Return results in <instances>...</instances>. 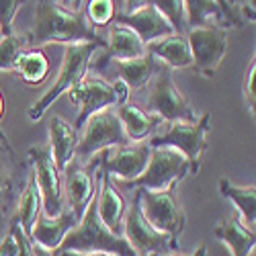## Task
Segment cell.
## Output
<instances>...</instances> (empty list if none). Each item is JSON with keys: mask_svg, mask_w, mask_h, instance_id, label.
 Here are the masks:
<instances>
[{"mask_svg": "<svg viewBox=\"0 0 256 256\" xmlns=\"http://www.w3.org/2000/svg\"><path fill=\"white\" fill-rule=\"evenodd\" d=\"M2 115H4V96L0 92V119H2Z\"/></svg>", "mask_w": 256, "mask_h": 256, "instance_id": "8d00e7d4", "label": "cell"}, {"mask_svg": "<svg viewBox=\"0 0 256 256\" xmlns=\"http://www.w3.org/2000/svg\"><path fill=\"white\" fill-rule=\"evenodd\" d=\"M168 256H182V254H168ZM193 256H207V248H205V246H199Z\"/></svg>", "mask_w": 256, "mask_h": 256, "instance_id": "d590c367", "label": "cell"}, {"mask_svg": "<svg viewBox=\"0 0 256 256\" xmlns=\"http://www.w3.org/2000/svg\"><path fill=\"white\" fill-rule=\"evenodd\" d=\"M220 193L224 197H228L234 205L238 207L240 216H242V224L250 230H254V222H256V186L248 184V186H238L228 178H220Z\"/></svg>", "mask_w": 256, "mask_h": 256, "instance_id": "cb8c5ba5", "label": "cell"}, {"mask_svg": "<svg viewBox=\"0 0 256 256\" xmlns=\"http://www.w3.org/2000/svg\"><path fill=\"white\" fill-rule=\"evenodd\" d=\"M98 195H96V213L102 226L115 236H121L123 232V213H125V201L121 193L115 188L111 176L100 170L98 180Z\"/></svg>", "mask_w": 256, "mask_h": 256, "instance_id": "e0dca14e", "label": "cell"}, {"mask_svg": "<svg viewBox=\"0 0 256 256\" xmlns=\"http://www.w3.org/2000/svg\"><path fill=\"white\" fill-rule=\"evenodd\" d=\"M27 37H18V35H8L0 39V72L14 70L18 58L27 52Z\"/></svg>", "mask_w": 256, "mask_h": 256, "instance_id": "83f0119b", "label": "cell"}, {"mask_svg": "<svg viewBox=\"0 0 256 256\" xmlns=\"http://www.w3.org/2000/svg\"><path fill=\"white\" fill-rule=\"evenodd\" d=\"M60 250L64 252H106L115 256H136L134 248L127 244L123 236H115L102 226L96 213V195L90 201L88 209L84 211V216L80 218L78 226L68 234L66 240L62 242Z\"/></svg>", "mask_w": 256, "mask_h": 256, "instance_id": "7a4b0ae2", "label": "cell"}, {"mask_svg": "<svg viewBox=\"0 0 256 256\" xmlns=\"http://www.w3.org/2000/svg\"><path fill=\"white\" fill-rule=\"evenodd\" d=\"M213 232H216V238L222 240L230 248L232 256H250V254H254L256 234H254V230L246 228L240 218H228V220L220 222Z\"/></svg>", "mask_w": 256, "mask_h": 256, "instance_id": "7402d4cb", "label": "cell"}, {"mask_svg": "<svg viewBox=\"0 0 256 256\" xmlns=\"http://www.w3.org/2000/svg\"><path fill=\"white\" fill-rule=\"evenodd\" d=\"M48 44H98L104 46V41L96 35L94 27L88 23L86 14L80 10H70L60 2H35V23L27 37V46L31 50Z\"/></svg>", "mask_w": 256, "mask_h": 256, "instance_id": "6da1fadb", "label": "cell"}, {"mask_svg": "<svg viewBox=\"0 0 256 256\" xmlns=\"http://www.w3.org/2000/svg\"><path fill=\"white\" fill-rule=\"evenodd\" d=\"M117 68H119V80L125 84L127 88L130 90H142L154 80V76L162 68V64L150 52H146L142 58L117 62Z\"/></svg>", "mask_w": 256, "mask_h": 256, "instance_id": "603a6c76", "label": "cell"}, {"mask_svg": "<svg viewBox=\"0 0 256 256\" xmlns=\"http://www.w3.org/2000/svg\"><path fill=\"white\" fill-rule=\"evenodd\" d=\"M146 46L142 44V39L123 25H113L111 31H109V41H106V52L104 56L100 58L98 66L102 64H109L111 60H117V62H127V60H136V58H142L146 54Z\"/></svg>", "mask_w": 256, "mask_h": 256, "instance_id": "ffe728a7", "label": "cell"}, {"mask_svg": "<svg viewBox=\"0 0 256 256\" xmlns=\"http://www.w3.org/2000/svg\"><path fill=\"white\" fill-rule=\"evenodd\" d=\"M119 121L123 125V132L132 144H142L146 140H150L154 136V132L162 125V119L148 113L144 109H140L138 104L125 102L119 106Z\"/></svg>", "mask_w": 256, "mask_h": 256, "instance_id": "d6986e66", "label": "cell"}, {"mask_svg": "<svg viewBox=\"0 0 256 256\" xmlns=\"http://www.w3.org/2000/svg\"><path fill=\"white\" fill-rule=\"evenodd\" d=\"M98 44H74V46H64V60H62V68L54 84L48 88V92L37 98L33 106L29 109V119L39 121L48 113L50 106L62 96L76 88L78 84L86 78V72L90 68V62L94 52L98 50Z\"/></svg>", "mask_w": 256, "mask_h": 256, "instance_id": "3957f363", "label": "cell"}, {"mask_svg": "<svg viewBox=\"0 0 256 256\" xmlns=\"http://www.w3.org/2000/svg\"><path fill=\"white\" fill-rule=\"evenodd\" d=\"M14 72L27 84H41L50 74V60L39 50H27L18 58Z\"/></svg>", "mask_w": 256, "mask_h": 256, "instance_id": "484cf974", "label": "cell"}, {"mask_svg": "<svg viewBox=\"0 0 256 256\" xmlns=\"http://www.w3.org/2000/svg\"><path fill=\"white\" fill-rule=\"evenodd\" d=\"M121 236L127 240L136 252V256H160L168 250H176L178 244L168 236V234L158 232L150 222L144 218L138 197L132 201L123 218V234Z\"/></svg>", "mask_w": 256, "mask_h": 256, "instance_id": "30bf717a", "label": "cell"}, {"mask_svg": "<svg viewBox=\"0 0 256 256\" xmlns=\"http://www.w3.org/2000/svg\"><path fill=\"white\" fill-rule=\"evenodd\" d=\"M80 134L74 130V125H70L64 117L54 115L50 121V154L56 162V168L62 170L66 168L76 154V146H78Z\"/></svg>", "mask_w": 256, "mask_h": 256, "instance_id": "ac0fdd59", "label": "cell"}, {"mask_svg": "<svg viewBox=\"0 0 256 256\" xmlns=\"http://www.w3.org/2000/svg\"><path fill=\"white\" fill-rule=\"evenodd\" d=\"M10 236H12L14 242H16V254H14V256H35V244L31 242L29 236H25V232L20 230L18 224L12 226Z\"/></svg>", "mask_w": 256, "mask_h": 256, "instance_id": "1f68e13d", "label": "cell"}, {"mask_svg": "<svg viewBox=\"0 0 256 256\" xmlns=\"http://www.w3.org/2000/svg\"><path fill=\"white\" fill-rule=\"evenodd\" d=\"M136 197L140 201L144 218L158 232L168 234V236L178 244V236L184 230L186 218L176 201V184L168 186L166 190H158V193L140 188Z\"/></svg>", "mask_w": 256, "mask_h": 256, "instance_id": "9c48e42d", "label": "cell"}, {"mask_svg": "<svg viewBox=\"0 0 256 256\" xmlns=\"http://www.w3.org/2000/svg\"><path fill=\"white\" fill-rule=\"evenodd\" d=\"M117 25L132 29L142 39V44L146 48L174 33L172 27L168 25V20L158 12V8L152 2H142V6H138L130 12H119Z\"/></svg>", "mask_w": 256, "mask_h": 256, "instance_id": "4fadbf2b", "label": "cell"}, {"mask_svg": "<svg viewBox=\"0 0 256 256\" xmlns=\"http://www.w3.org/2000/svg\"><path fill=\"white\" fill-rule=\"evenodd\" d=\"M148 86H150L148 113H152L168 123H195L199 119L190 102L176 88L170 68L162 66Z\"/></svg>", "mask_w": 256, "mask_h": 256, "instance_id": "8992f818", "label": "cell"}, {"mask_svg": "<svg viewBox=\"0 0 256 256\" xmlns=\"http://www.w3.org/2000/svg\"><path fill=\"white\" fill-rule=\"evenodd\" d=\"M211 127V113H203L195 123H170V127L160 134V136H152L148 140L150 148H160V146H168L178 150L188 166L190 172L197 174L199 172V158L201 154L207 150V134Z\"/></svg>", "mask_w": 256, "mask_h": 256, "instance_id": "52a82bcc", "label": "cell"}, {"mask_svg": "<svg viewBox=\"0 0 256 256\" xmlns=\"http://www.w3.org/2000/svg\"><path fill=\"white\" fill-rule=\"evenodd\" d=\"M162 66L170 70H180V68H193V56H190V48L186 35H176L172 33L170 37H164L156 44L146 48Z\"/></svg>", "mask_w": 256, "mask_h": 256, "instance_id": "44dd1931", "label": "cell"}, {"mask_svg": "<svg viewBox=\"0 0 256 256\" xmlns=\"http://www.w3.org/2000/svg\"><path fill=\"white\" fill-rule=\"evenodd\" d=\"M62 174H64L62 190L66 193L68 207L80 220L84 216V211L88 209L90 201L94 199V195H96V184H98V178H100V170H98L96 182H94L90 172H86L84 166L80 164V160L74 158L66 168L62 170Z\"/></svg>", "mask_w": 256, "mask_h": 256, "instance_id": "9a60e30c", "label": "cell"}, {"mask_svg": "<svg viewBox=\"0 0 256 256\" xmlns=\"http://www.w3.org/2000/svg\"><path fill=\"white\" fill-rule=\"evenodd\" d=\"M78 218L68 209V211H62L58 218H46V216H39V220L35 222L33 230H31V242L46 248L50 252L60 250L62 242L66 240L68 234L78 226Z\"/></svg>", "mask_w": 256, "mask_h": 256, "instance_id": "2e32d148", "label": "cell"}, {"mask_svg": "<svg viewBox=\"0 0 256 256\" xmlns=\"http://www.w3.org/2000/svg\"><path fill=\"white\" fill-rule=\"evenodd\" d=\"M186 41L193 56V68L199 76L216 78L220 64L228 54V33L218 25H203L186 31Z\"/></svg>", "mask_w": 256, "mask_h": 256, "instance_id": "8fae6325", "label": "cell"}, {"mask_svg": "<svg viewBox=\"0 0 256 256\" xmlns=\"http://www.w3.org/2000/svg\"><path fill=\"white\" fill-rule=\"evenodd\" d=\"M20 4L23 2H18V0H0V35L2 37L12 35V20Z\"/></svg>", "mask_w": 256, "mask_h": 256, "instance_id": "4dcf8cb0", "label": "cell"}, {"mask_svg": "<svg viewBox=\"0 0 256 256\" xmlns=\"http://www.w3.org/2000/svg\"><path fill=\"white\" fill-rule=\"evenodd\" d=\"M150 152L152 148L148 142L142 144H127V146H119L115 150L102 160V172H106L109 176H115L119 182H130L136 180L148 166L150 160Z\"/></svg>", "mask_w": 256, "mask_h": 256, "instance_id": "5bb4252c", "label": "cell"}, {"mask_svg": "<svg viewBox=\"0 0 256 256\" xmlns=\"http://www.w3.org/2000/svg\"><path fill=\"white\" fill-rule=\"evenodd\" d=\"M39 216H41V193L37 188L35 176L31 172L27 188H25V193H23L20 203H18V213H16V224L20 226V230L25 232V236L31 238V230H33L35 222L39 220Z\"/></svg>", "mask_w": 256, "mask_h": 256, "instance_id": "d4e9b609", "label": "cell"}, {"mask_svg": "<svg viewBox=\"0 0 256 256\" xmlns=\"http://www.w3.org/2000/svg\"><path fill=\"white\" fill-rule=\"evenodd\" d=\"M256 58L252 56L246 74H244V84H242V92H244V100L248 104V111L252 113V117L256 115Z\"/></svg>", "mask_w": 256, "mask_h": 256, "instance_id": "f546056e", "label": "cell"}, {"mask_svg": "<svg viewBox=\"0 0 256 256\" xmlns=\"http://www.w3.org/2000/svg\"><path fill=\"white\" fill-rule=\"evenodd\" d=\"M35 256H54V254L50 250H46V248H41V246L35 244Z\"/></svg>", "mask_w": 256, "mask_h": 256, "instance_id": "e575fe53", "label": "cell"}, {"mask_svg": "<svg viewBox=\"0 0 256 256\" xmlns=\"http://www.w3.org/2000/svg\"><path fill=\"white\" fill-rule=\"evenodd\" d=\"M14 254H16V242L12 236H8L0 244V256H14Z\"/></svg>", "mask_w": 256, "mask_h": 256, "instance_id": "d6a6232c", "label": "cell"}, {"mask_svg": "<svg viewBox=\"0 0 256 256\" xmlns=\"http://www.w3.org/2000/svg\"><path fill=\"white\" fill-rule=\"evenodd\" d=\"M117 16V8L113 0H90L86 4V18L90 25L104 27L111 25V20Z\"/></svg>", "mask_w": 256, "mask_h": 256, "instance_id": "f1b7e54d", "label": "cell"}, {"mask_svg": "<svg viewBox=\"0 0 256 256\" xmlns=\"http://www.w3.org/2000/svg\"><path fill=\"white\" fill-rule=\"evenodd\" d=\"M29 156L33 160V176L41 193V209L46 218H58L64 211V190H62V172L56 168V162L46 146H31Z\"/></svg>", "mask_w": 256, "mask_h": 256, "instance_id": "7c38bea8", "label": "cell"}, {"mask_svg": "<svg viewBox=\"0 0 256 256\" xmlns=\"http://www.w3.org/2000/svg\"><path fill=\"white\" fill-rule=\"evenodd\" d=\"M158 12L168 20V25L172 27L176 35H186V8H184V0H156L152 2Z\"/></svg>", "mask_w": 256, "mask_h": 256, "instance_id": "4316f807", "label": "cell"}, {"mask_svg": "<svg viewBox=\"0 0 256 256\" xmlns=\"http://www.w3.org/2000/svg\"><path fill=\"white\" fill-rule=\"evenodd\" d=\"M70 100L78 104V115L74 121V130L80 134V130L86 121L104 111V109H111L115 104H125L127 96H130V88L125 86L121 80L117 82H106L102 78H84L76 88H72L68 92Z\"/></svg>", "mask_w": 256, "mask_h": 256, "instance_id": "277c9868", "label": "cell"}, {"mask_svg": "<svg viewBox=\"0 0 256 256\" xmlns=\"http://www.w3.org/2000/svg\"><path fill=\"white\" fill-rule=\"evenodd\" d=\"M80 132L82 134L76 146L74 158L82 162L90 160L100 150H109V148H119V146L130 144V140H127L123 132V125L119 121V115L113 109H104L92 115Z\"/></svg>", "mask_w": 256, "mask_h": 256, "instance_id": "ba28073f", "label": "cell"}, {"mask_svg": "<svg viewBox=\"0 0 256 256\" xmlns=\"http://www.w3.org/2000/svg\"><path fill=\"white\" fill-rule=\"evenodd\" d=\"M54 256H115V254H106V252H90V254H82V252H64V250H56L52 252Z\"/></svg>", "mask_w": 256, "mask_h": 256, "instance_id": "836d02e7", "label": "cell"}, {"mask_svg": "<svg viewBox=\"0 0 256 256\" xmlns=\"http://www.w3.org/2000/svg\"><path fill=\"white\" fill-rule=\"evenodd\" d=\"M190 172V166L186 162V158L174 150V148L168 146H160V148H152L150 152V160L144 172L130 182H121L125 188H144V190H166L168 186L178 184L186 174Z\"/></svg>", "mask_w": 256, "mask_h": 256, "instance_id": "5b68a950", "label": "cell"}]
</instances>
